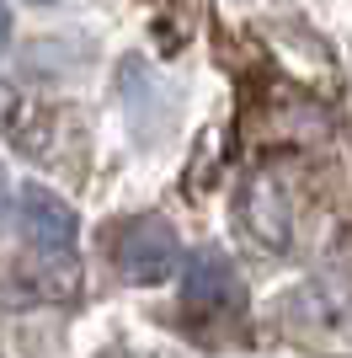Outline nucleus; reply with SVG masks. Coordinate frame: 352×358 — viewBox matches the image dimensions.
Listing matches in <instances>:
<instances>
[{
  "instance_id": "39448f33",
  "label": "nucleus",
  "mask_w": 352,
  "mask_h": 358,
  "mask_svg": "<svg viewBox=\"0 0 352 358\" xmlns=\"http://www.w3.org/2000/svg\"><path fill=\"white\" fill-rule=\"evenodd\" d=\"M6 43H11V11H6V0H0V54H6Z\"/></svg>"
},
{
  "instance_id": "6e6552de",
  "label": "nucleus",
  "mask_w": 352,
  "mask_h": 358,
  "mask_svg": "<svg viewBox=\"0 0 352 358\" xmlns=\"http://www.w3.org/2000/svg\"><path fill=\"white\" fill-rule=\"evenodd\" d=\"M32 6H54V0H32Z\"/></svg>"
},
{
  "instance_id": "f03ea898",
  "label": "nucleus",
  "mask_w": 352,
  "mask_h": 358,
  "mask_svg": "<svg viewBox=\"0 0 352 358\" xmlns=\"http://www.w3.org/2000/svg\"><path fill=\"white\" fill-rule=\"evenodd\" d=\"M22 236L38 257L48 262H75V236H80V214L48 187H22Z\"/></svg>"
},
{
  "instance_id": "f257e3e1",
  "label": "nucleus",
  "mask_w": 352,
  "mask_h": 358,
  "mask_svg": "<svg viewBox=\"0 0 352 358\" xmlns=\"http://www.w3.org/2000/svg\"><path fill=\"white\" fill-rule=\"evenodd\" d=\"M112 262L123 268L129 284H166L182 268V241H176V230L166 220L139 214L112 236Z\"/></svg>"
},
{
  "instance_id": "423d86ee",
  "label": "nucleus",
  "mask_w": 352,
  "mask_h": 358,
  "mask_svg": "<svg viewBox=\"0 0 352 358\" xmlns=\"http://www.w3.org/2000/svg\"><path fill=\"white\" fill-rule=\"evenodd\" d=\"M6 209H11V187H6V166H0V224H6Z\"/></svg>"
},
{
  "instance_id": "0eeeda50",
  "label": "nucleus",
  "mask_w": 352,
  "mask_h": 358,
  "mask_svg": "<svg viewBox=\"0 0 352 358\" xmlns=\"http://www.w3.org/2000/svg\"><path fill=\"white\" fill-rule=\"evenodd\" d=\"M102 358H129V353H123V348H107V353Z\"/></svg>"
},
{
  "instance_id": "20e7f679",
  "label": "nucleus",
  "mask_w": 352,
  "mask_h": 358,
  "mask_svg": "<svg viewBox=\"0 0 352 358\" xmlns=\"http://www.w3.org/2000/svg\"><path fill=\"white\" fill-rule=\"evenodd\" d=\"M240 224L262 241L267 252H283L288 246V193H283L278 177H251L246 193H240Z\"/></svg>"
},
{
  "instance_id": "7ed1b4c3",
  "label": "nucleus",
  "mask_w": 352,
  "mask_h": 358,
  "mask_svg": "<svg viewBox=\"0 0 352 358\" xmlns=\"http://www.w3.org/2000/svg\"><path fill=\"white\" fill-rule=\"evenodd\" d=\"M240 299H246V289H240L235 268L219 252L192 257V268H187V310L192 315H230V310H240Z\"/></svg>"
}]
</instances>
